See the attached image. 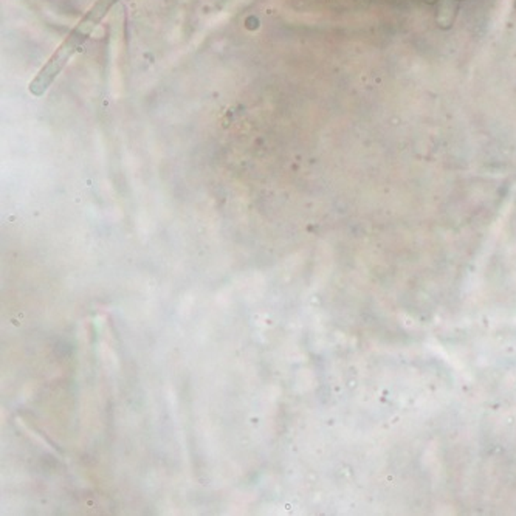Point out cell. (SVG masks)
Masks as SVG:
<instances>
[{
	"instance_id": "1",
	"label": "cell",
	"mask_w": 516,
	"mask_h": 516,
	"mask_svg": "<svg viewBox=\"0 0 516 516\" xmlns=\"http://www.w3.org/2000/svg\"><path fill=\"white\" fill-rule=\"evenodd\" d=\"M116 2L118 0H96L95 5L87 11L83 19L78 22V25L68 33V36L64 39V42L57 47L45 66L39 70L36 78L30 83V92L34 96L44 95L49 90L56 76L62 72L66 64L72 60V56L79 50V47L86 42L90 33L95 30L98 23L104 19Z\"/></svg>"
}]
</instances>
